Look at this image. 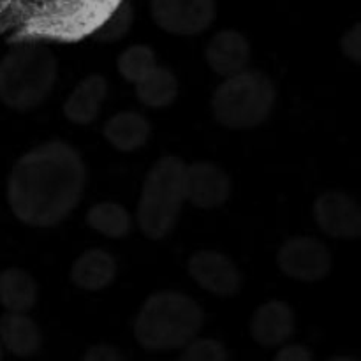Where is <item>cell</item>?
<instances>
[{"mask_svg":"<svg viewBox=\"0 0 361 361\" xmlns=\"http://www.w3.org/2000/svg\"><path fill=\"white\" fill-rule=\"evenodd\" d=\"M85 183L80 154L71 145L49 141L18 159L7 180V201L23 224L51 228L78 207Z\"/></svg>","mask_w":361,"mask_h":361,"instance_id":"6da1fadb","label":"cell"},{"mask_svg":"<svg viewBox=\"0 0 361 361\" xmlns=\"http://www.w3.org/2000/svg\"><path fill=\"white\" fill-rule=\"evenodd\" d=\"M122 0H11L9 42H78L90 37Z\"/></svg>","mask_w":361,"mask_h":361,"instance_id":"7a4b0ae2","label":"cell"},{"mask_svg":"<svg viewBox=\"0 0 361 361\" xmlns=\"http://www.w3.org/2000/svg\"><path fill=\"white\" fill-rule=\"evenodd\" d=\"M203 319L201 307L187 295L155 293L137 312L134 337L147 351H175L197 337Z\"/></svg>","mask_w":361,"mask_h":361,"instance_id":"3957f363","label":"cell"},{"mask_svg":"<svg viewBox=\"0 0 361 361\" xmlns=\"http://www.w3.org/2000/svg\"><path fill=\"white\" fill-rule=\"evenodd\" d=\"M13 49L0 60V101L16 111L41 106L56 81V59L42 46Z\"/></svg>","mask_w":361,"mask_h":361,"instance_id":"277c9868","label":"cell"},{"mask_svg":"<svg viewBox=\"0 0 361 361\" xmlns=\"http://www.w3.org/2000/svg\"><path fill=\"white\" fill-rule=\"evenodd\" d=\"M185 162L162 157L152 166L141 189L136 221L150 240H162L175 229L185 203Z\"/></svg>","mask_w":361,"mask_h":361,"instance_id":"5b68a950","label":"cell"},{"mask_svg":"<svg viewBox=\"0 0 361 361\" xmlns=\"http://www.w3.org/2000/svg\"><path fill=\"white\" fill-rule=\"evenodd\" d=\"M275 95V85L267 74L245 69L219 85L212 99V109L221 126L252 129L270 116Z\"/></svg>","mask_w":361,"mask_h":361,"instance_id":"8992f818","label":"cell"},{"mask_svg":"<svg viewBox=\"0 0 361 361\" xmlns=\"http://www.w3.org/2000/svg\"><path fill=\"white\" fill-rule=\"evenodd\" d=\"M150 13L161 30L196 35L210 28L217 16L215 0H152Z\"/></svg>","mask_w":361,"mask_h":361,"instance_id":"52a82bcc","label":"cell"},{"mask_svg":"<svg viewBox=\"0 0 361 361\" xmlns=\"http://www.w3.org/2000/svg\"><path fill=\"white\" fill-rule=\"evenodd\" d=\"M279 268L298 282H319L331 271V254L323 242L310 236L288 240L277 254Z\"/></svg>","mask_w":361,"mask_h":361,"instance_id":"ba28073f","label":"cell"},{"mask_svg":"<svg viewBox=\"0 0 361 361\" xmlns=\"http://www.w3.org/2000/svg\"><path fill=\"white\" fill-rule=\"evenodd\" d=\"M187 268L200 288L219 298H231L242 289V274L235 261L217 250H197Z\"/></svg>","mask_w":361,"mask_h":361,"instance_id":"9c48e42d","label":"cell"},{"mask_svg":"<svg viewBox=\"0 0 361 361\" xmlns=\"http://www.w3.org/2000/svg\"><path fill=\"white\" fill-rule=\"evenodd\" d=\"M314 219L324 235L337 240H356L361 235V210L355 197L328 190L314 203Z\"/></svg>","mask_w":361,"mask_h":361,"instance_id":"30bf717a","label":"cell"},{"mask_svg":"<svg viewBox=\"0 0 361 361\" xmlns=\"http://www.w3.org/2000/svg\"><path fill=\"white\" fill-rule=\"evenodd\" d=\"M231 194V182L214 162H194L185 166V201L201 210L222 207Z\"/></svg>","mask_w":361,"mask_h":361,"instance_id":"8fae6325","label":"cell"},{"mask_svg":"<svg viewBox=\"0 0 361 361\" xmlns=\"http://www.w3.org/2000/svg\"><path fill=\"white\" fill-rule=\"evenodd\" d=\"M295 312L286 302H268L254 312L250 335L263 348H281L295 335Z\"/></svg>","mask_w":361,"mask_h":361,"instance_id":"7c38bea8","label":"cell"},{"mask_svg":"<svg viewBox=\"0 0 361 361\" xmlns=\"http://www.w3.org/2000/svg\"><path fill=\"white\" fill-rule=\"evenodd\" d=\"M207 62L215 74L233 76L247 69L250 62V42L236 30H222L207 46Z\"/></svg>","mask_w":361,"mask_h":361,"instance_id":"4fadbf2b","label":"cell"},{"mask_svg":"<svg viewBox=\"0 0 361 361\" xmlns=\"http://www.w3.org/2000/svg\"><path fill=\"white\" fill-rule=\"evenodd\" d=\"M0 344L11 355L30 358L41 349L42 335L27 312H6L0 317Z\"/></svg>","mask_w":361,"mask_h":361,"instance_id":"5bb4252c","label":"cell"},{"mask_svg":"<svg viewBox=\"0 0 361 361\" xmlns=\"http://www.w3.org/2000/svg\"><path fill=\"white\" fill-rule=\"evenodd\" d=\"M108 94V83L101 74H92L76 85L63 104L67 120L76 126H88L99 116Z\"/></svg>","mask_w":361,"mask_h":361,"instance_id":"9a60e30c","label":"cell"},{"mask_svg":"<svg viewBox=\"0 0 361 361\" xmlns=\"http://www.w3.org/2000/svg\"><path fill=\"white\" fill-rule=\"evenodd\" d=\"M116 277V261L102 249H90L81 254L71 268V281L83 291H102Z\"/></svg>","mask_w":361,"mask_h":361,"instance_id":"2e32d148","label":"cell"},{"mask_svg":"<svg viewBox=\"0 0 361 361\" xmlns=\"http://www.w3.org/2000/svg\"><path fill=\"white\" fill-rule=\"evenodd\" d=\"M152 127L143 115L136 111H122L113 115L104 126V137L118 152L140 150L150 140Z\"/></svg>","mask_w":361,"mask_h":361,"instance_id":"e0dca14e","label":"cell"},{"mask_svg":"<svg viewBox=\"0 0 361 361\" xmlns=\"http://www.w3.org/2000/svg\"><path fill=\"white\" fill-rule=\"evenodd\" d=\"M37 302V284L28 271L7 268L0 274V305L6 312H30Z\"/></svg>","mask_w":361,"mask_h":361,"instance_id":"ac0fdd59","label":"cell"},{"mask_svg":"<svg viewBox=\"0 0 361 361\" xmlns=\"http://www.w3.org/2000/svg\"><path fill=\"white\" fill-rule=\"evenodd\" d=\"M136 95L148 108H168L178 95V80L168 67L157 66L136 83Z\"/></svg>","mask_w":361,"mask_h":361,"instance_id":"d6986e66","label":"cell"},{"mask_svg":"<svg viewBox=\"0 0 361 361\" xmlns=\"http://www.w3.org/2000/svg\"><path fill=\"white\" fill-rule=\"evenodd\" d=\"M87 224L106 238H126L133 229V217L129 212L118 203L104 201L97 203L87 212Z\"/></svg>","mask_w":361,"mask_h":361,"instance_id":"ffe728a7","label":"cell"},{"mask_svg":"<svg viewBox=\"0 0 361 361\" xmlns=\"http://www.w3.org/2000/svg\"><path fill=\"white\" fill-rule=\"evenodd\" d=\"M157 66V56L150 46L136 44L129 46L126 51L120 53L116 59V69L122 74V78L129 83L136 85L137 81L143 80L154 67Z\"/></svg>","mask_w":361,"mask_h":361,"instance_id":"44dd1931","label":"cell"},{"mask_svg":"<svg viewBox=\"0 0 361 361\" xmlns=\"http://www.w3.org/2000/svg\"><path fill=\"white\" fill-rule=\"evenodd\" d=\"M134 23V11L127 0H122L118 7L109 14L108 20L92 34L95 41L101 42H116L129 34Z\"/></svg>","mask_w":361,"mask_h":361,"instance_id":"7402d4cb","label":"cell"},{"mask_svg":"<svg viewBox=\"0 0 361 361\" xmlns=\"http://www.w3.org/2000/svg\"><path fill=\"white\" fill-rule=\"evenodd\" d=\"M182 361H228L229 353L221 342L214 338H197L187 342L182 348Z\"/></svg>","mask_w":361,"mask_h":361,"instance_id":"603a6c76","label":"cell"},{"mask_svg":"<svg viewBox=\"0 0 361 361\" xmlns=\"http://www.w3.org/2000/svg\"><path fill=\"white\" fill-rule=\"evenodd\" d=\"M341 49L355 63L361 62V25L355 23L341 39Z\"/></svg>","mask_w":361,"mask_h":361,"instance_id":"cb8c5ba5","label":"cell"},{"mask_svg":"<svg viewBox=\"0 0 361 361\" xmlns=\"http://www.w3.org/2000/svg\"><path fill=\"white\" fill-rule=\"evenodd\" d=\"M277 361H312L314 355L309 348L300 344H288L281 345V349L275 355Z\"/></svg>","mask_w":361,"mask_h":361,"instance_id":"d4e9b609","label":"cell"},{"mask_svg":"<svg viewBox=\"0 0 361 361\" xmlns=\"http://www.w3.org/2000/svg\"><path fill=\"white\" fill-rule=\"evenodd\" d=\"M85 361H120L123 360L122 351H118L116 348L113 345H104V344H99V345H92L88 348V351L85 353Z\"/></svg>","mask_w":361,"mask_h":361,"instance_id":"484cf974","label":"cell"},{"mask_svg":"<svg viewBox=\"0 0 361 361\" xmlns=\"http://www.w3.org/2000/svg\"><path fill=\"white\" fill-rule=\"evenodd\" d=\"M13 30V20H11V0H0V34Z\"/></svg>","mask_w":361,"mask_h":361,"instance_id":"4316f807","label":"cell"},{"mask_svg":"<svg viewBox=\"0 0 361 361\" xmlns=\"http://www.w3.org/2000/svg\"><path fill=\"white\" fill-rule=\"evenodd\" d=\"M4 358V348H2V344H0V360Z\"/></svg>","mask_w":361,"mask_h":361,"instance_id":"83f0119b","label":"cell"}]
</instances>
